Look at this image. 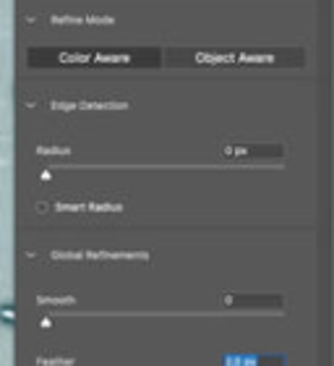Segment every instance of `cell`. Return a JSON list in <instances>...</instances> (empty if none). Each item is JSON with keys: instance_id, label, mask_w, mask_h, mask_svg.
I'll list each match as a JSON object with an SVG mask.
<instances>
[{"instance_id": "obj_1", "label": "cell", "mask_w": 334, "mask_h": 366, "mask_svg": "<svg viewBox=\"0 0 334 366\" xmlns=\"http://www.w3.org/2000/svg\"><path fill=\"white\" fill-rule=\"evenodd\" d=\"M0 324H3V327H8V330L16 324V306H13L11 301L0 303Z\"/></svg>"}]
</instances>
